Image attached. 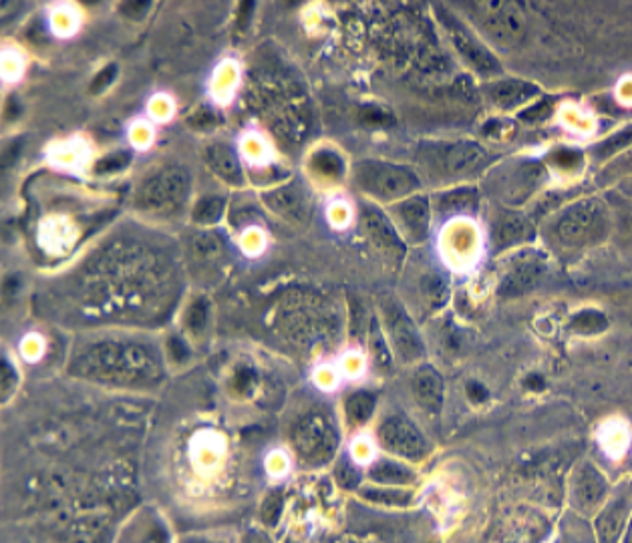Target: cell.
<instances>
[{"label": "cell", "mask_w": 632, "mask_h": 543, "mask_svg": "<svg viewBox=\"0 0 632 543\" xmlns=\"http://www.w3.org/2000/svg\"><path fill=\"white\" fill-rule=\"evenodd\" d=\"M419 162L439 180L456 182L483 172L491 162L486 147L476 142L427 143L419 150Z\"/></svg>", "instance_id": "obj_1"}, {"label": "cell", "mask_w": 632, "mask_h": 543, "mask_svg": "<svg viewBox=\"0 0 632 543\" xmlns=\"http://www.w3.org/2000/svg\"><path fill=\"white\" fill-rule=\"evenodd\" d=\"M355 184L363 194L385 204L404 202L421 187L419 175L399 163L365 160L355 165Z\"/></svg>", "instance_id": "obj_2"}, {"label": "cell", "mask_w": 632, "mask_h": 543, "mask_svg": "<svg viewBox=\"0 0 632 543\" xmlns=\"http://www.w3.org/2000/svg\"><path fill=\"white\" fill-rule=\"evenodd\" d=\"M611 228L609 209L600 199H580L567 207L558 217L554 234L558 242L568 248H582L606 238Z\"/></svg>", "instance_id": "obj_3"}, {"label": "cell", "mask_w": 632, "mask_h": 543, "mask_svg": "<svg viewBox=\"0 0 632 543\" xmlns=\"http://www.w3.org/2000/svg\"><path fill=\"white\" fill-rule=\"evenodd\" d=\"M192 189V175L182 165H167L143 180L135 194V206L153 214H170L182 206Z\"/></svg>", "instance_id": "obj_4"}, {"label": "cell", "mask_w": 632, "mask_h": 543, "mask_svg": "<svg viewBox=\"0 0 632 543\" xmlns=\"http://www.w3.org/2000/svg\"><path fill=\"white\" fill-rule=\"evenodd\" d=\"M473 19L491 41L503 49L522 43L526 37V19L520 4L510 0H483L471 2Z\"/></svg>", "instance_id": "obj_5"}, {"label": "cell", "mask_w": 632, "mask_h": 543, "mask_svg": "<svg viewBox=\"0 0 632 543\" xmlns=\"http://www.w3.org/2000/svg\"><path fill=\"white\" fill-rule=\"evenodd\" d=\"M437 17L444 24L451 43L456 47L459 57L468 63L476 73L481 76H493L502 73V65L496 59V54L491 53L486 44L481 43L476 34L469 31L463 22L459 21L456 14L446 11L444 7H437Z\"/></svg>", "instance_id": "obj_6"}, {"label": "cell", "mask_w": 632, "mask_h": 543, "mask_svg": "<svg viewBox=\"0 0 632 543\" xmlns=\"http://www.w3.org/2000/svg\"><path fill=\"white\" fill-rule=\"evenodd\" d=\"M295 449L298 455L308 463L320 465L335 455L338 437L335 427L323 414H308L296 424L293 433Z\"/></svg>", "instance_id": "obj_7"}, {"label": "cell", "mask_w": 632, "mask_h": 543, "mask_svg": "<svg viewBox=\"0 0 632 543\" xmlns=\"http://www.w3.org/2000/svg\"><path fill=\"white\" fill-rule=\"evenodd\" d=\"M381 310L397 357L404 362H417L424 359L426 357L424 338L419 335L414 320L405 313L404 306L399 305V300L393 296H383Z\"/></svg>", "instance_id": "obj_8"}, {"label": "cell", "mask_w": 632, "mask_h": 543, "mask_svg": "<svg viewBox=\"0 0 632 543\" xmlns=\"http://www.w3.org/2000/svg\"><path fill=\"white\" fill-rule=\"evenodd\" d=\"M606 500H609V483L604 475L589 461L580 463L570 479L572 508L580 515L592 518L599 515L600 510L606 505Z\"/></svg>", "instance_id": "obj_9"}, {"label": "cell", "mask_w": 632, "mask_h": 543, "mask_svg": "<svg viewBox=\"0 0 632 543\" xmlns=\"http://www.w3.org/2000/svg\"><path fill=\"white\" fill-rule=\"evenodd\" d=\"M379 441L389 453L409 461L426 459L431 449L424 433L401 414H395L383 421L379 427Z\"/></svg>", "instance_id": "obj_10"}, {"label": "cell", "mask_w": 632, "mask_h": 543, "mask_svg": "<svg viewBox=\"0 0 632 543\" xmlns=\"http://www.w3.org/2000/svg\"><path fill=\"white\" fill-rule=\"evenodd\" d=\"M360 222H363V228L367 232V236L377 250L391 260H404L407 246H405L401 232L395 228L391 217L373 204H363Z\"/></svg>", "instance_id": "obj_11"}, {"label": "cell", "mask_w": 632, "mask_h": 543, "mask_svg": "<svg viewBox=\"0 0 632 543\" xmlns=\"http://www.w3.org/2000/svg\"><path fill=\"white\" fill-rule=\"evenodd\" d=\"M264 206L274 212L276 216L283 217L288 224L305 226L313 216V204L306 194L305 187L298 182L278 185L274 189H268L262 194Z\"/></svg>", "instance_id": "obj_12"}, {"label": "cell", "mask_w": 632, "mask_h": 543, "mask_svg": "<svg viewBox=\"0 0 632 543\" xmlns=\"http://www.w3.org/2000/svg\"><path fill=\"white\" fill-rule=\"evenodd\" d=\"M544 170L538 163L520 162L503 167L498 172V184L493 185L503 202L518 206L534 192L536 185L542 182Z\"/></svg>", "instance_id": "obj_13"}, {"label": "cell", "mask_w": 632, "mask_h": 543, "mask_svg": "<svg viewBox=\"0 0 632 543\" xmlns=\"http://www.w3.org/2000/svg\"><path fill=\"white\" fill-rule=\"evenodd\" d=\"M393 212H395V217L401 226L405 238L414 242V244L426 242L427 236H429V226H431L429 197L415 194V196L399 202Z\"/></svg>", "instance_id": "obj_14"}, {"label": "cell", "mask_w": 632, "mask_h": 543, "mask_svg": "<svg viewBox=\"0 0 632 543\" xmlns=\"http://www.w3.org/2000/svg\"><path fill=\"white\" fill-rule=\"evenodd\" d=\"M631 495H616L614 500L609 501L594 522L599 543H621L626 525L631 522Z\"/></svg>", "instance_id": "obj_15"}, {"label": "cell", "mask_w": 632, "mask_h": 543, "mask_svg": "<svg viewBox=\"0 0 632 543\" xmlns=\"http://www.w3.org/2000/svg\"><path fill=\"white\" fill-rule=\"evenodd\" d=\"M411 391H414L417 404L427 413L439 414L444 409L446 397V382L444 377L429 365L417 367L411 377Z\"/></svg>", "instance_id": "obj_16"}, {"label": "cell", "mask_w": 632, "mask_h": 543, "mask_svg": "<svg viewBox=\"0 0 632 543\" xmlns=\"http://www.w3.org/2000/svg\"><path fill=\"white\" fill-rule=\"evenodd\" d=\"M538 93L540 89L522 79H496L490 85H486V98L490 99L493 107L502 111L520 107L523 103L538 98Z\"/></svg>", "instance_id": "obj_17"}, {"label": "cell", "mask_w": 632, "mask_h": 543, "mask_svg": "<svg viewBox=\"0 0 632 543\" xmlns=\"http://www.w3.org/2000/svg\"><path fill=\"white\" fill-rule=\"evenodd\" d=\"M204 160H206L210 172L218 175L222 182L230 185L244 184V174H242L241 160L238 153L234 152L226 143H210L204 150Z\"/></svg>", "instance_id": "obj_18"}, {"label": "cell", "mask_w": 632, "mask_h": 543, "mask_svg": "<svg viewBox=\"0 0 632 543\" xmlns=\"http://www.w3.org/2000/svg\"><path fill=\"white\" fill-rule=\"evenodd\" d=\"M534 224H532L530 217L510 212V214H503L496 222L493 242H496V248L506 250V248H513V246H520L523 242L534 239Z\"/></svg>", "instance_id": "obj_19"}, {"label": "cell", "mask_w": 632, "mask_h": 543, "mask_svg": "<svg viewBox=\"0 0 632 543\" xmlns=\"http://www.w3.org/2000/svg\"><path fill=\"white\" fill-rule=\"evenodd\" d=\"M542 274H544V264L538 258L520 260L512 270L503 276L500 294L502 296H520V294L528 293L540 284Z\"/></svg>", "instance_id": "obj_20"}, {"label": "cell", "mask_w": 632, "mask_h": 543, "mask_svg": "<svg viewBox=\"0 0 632 543\" xmlns=\"http://www.w3.org/2000/svg\"><path fill=\"white\" fill-rule=\"evenodd\" d=\"M480 204V192L476 187H456L439 196L437 207L444 214H466Z\"/></svg>", "instance_id": "obj_21"}, {"label": "cell", "mask_w": 632, "mask_h": 543, "mask_svg": "<svg viewBox=\"0 0 632 543\" xmlns=\"http://www.w3.org/2000/svg\"><path fill=\"white\" fill-rule=\"evenodd\" d=\"M369 478L375 481V483H381V485H387V488H393V485H407L411 483L415 479V473L411 469L404 465V463H397V461H391V459H381L373 465L371 471H369Z\"/></svg>", "instance_id": "obj_22"}, {"label": "cell", "mask_w": 632, "mask_h": 543, "mask_svg": "<svg viewBox=\"0 0 632 543\" xmlns=\"http://www.w3.org/2000/svg\"><path fill=\"white\" fill-rule=\"evenodd\" d=\"M375 407H377V399L371 392H353L345 402V413H347L350 424L359 427V424H365L371 419Z\"/></svg>", "instance_id": "obj_23"}, {"label": "cell", "mask_w": 632, "mask_h": 543, "mask_svg": "<svg viewBox=\"0 0 632 543\" xmlns=\"http://www.w3.org/2000/svg\"><path fill=\"white\" fill-rule=\"evenodd\" d=\"M224 209H226V199L220 196H206L202 197L194 206V212H192V219L200 224V226H212L216 224L224 216Z\"/></svg>", "instance_id": "obj_24"}, {"label": "cell", "mask_w": 632, "mask_h": 543, "mask_svg": "<svg viewBox=\"0 0 632 543\" xmlns=\"http://www.w3.org/2000/svg\"><path fill=\"white\" fill-rule=\"evenodd\" d=\"M360 495L373 503H381L389 508H405L411 503V493L393 488H369L363 489Z\"/></svg>", "instance_id": "obj_25"}, {"label": "cell", "mask_w": 632, "mask_h": 543, "mask_svg": "<svg viewBox=\"0 0 632 543\" xmlns=\"http://www.w3.org/2000/svg\"><path fill=\"white\" fill-rule=\"evenodd\" d=\"M310 167L320 175H327V177L337 180V177H343V174H345V160L337 152H333V150H320V152H316L313 155Z\"/></svg>", "instance_id": "obj_26"}, {"label": "cell", "mask_w": 632, "mask_h": 543, "mask_svg": "<svg viewBox=\"0 0 632 543\" xmlns=\"http://www.w3.org/2000/svg\"><path fill=\"white\" fill-rule=\"evenodd\" d=\"M606 326H609L606 316L600 315L597 310H584V313L574 316L570 322V328L580 335H599Z\"/></svg>", "instance_id": "obj_27"}, {"label": "cell", "mask_w": 632, "mask_h": 543, "mask_svg": "<svg viewBox=\"0 0 632 543\" xmlns=\"http://www.w3.org/2000/svg\"><path fill=\"white\" fill-rule=\"evenodd\" d=\"M632 143V125L626 130L619 131L616 135H612L609 140L600 143L594 147V153L599 155V160H606V157H616L622 150H626Z\"/></svg>", "instance_id": "obj_28"}, {"label": "cell", "mask_w": 632, "mask_h": 543, "mask_svg": "<svg viewBox=\"0 0 632 543\" xmlns=\"http://www.w3.org/2000/svg\"><path fill=\"white\" fill-rule=\"evenodd\" d=\"M192 248H194V254L204 260L216 258L224 250V239L216 234H200L192 239Z\"/></svg>", "instance_id": "obj_29"}, {"label": "cell", "mask_w": 632, "mask_h": 543, "mask_svg": "<svg viewBox=\"0 0 632 543\" xmlns=\"http://www.w3.org/2000/svg\"><path fill=\"white\" fill-rule=\"evenodd\" d=\"M131 163V155L128 152H115L101 157L98 163H95V174L99 175H110L118 174V172H123L128 165Z\"/></svg>", "instance_id": "obj_30"}, {"label": "cell", "mask_w": 632, "mask_h": 543, "mask_svg": "<svg viewBox=\"0 0 632 543\" xmlns=\"http://www.w3.org/2000/svg\"><path fill=\"white\" fill-rule=\"evenodd\" d=\"M371 352L373 359H375V362H377L381 369H389L391 352H389L385 337L381 335V328H379V325H377L375 320L371 322Z\"/></svg>", "instance_id": "obj_31"}, {"label": "cell", "mask_w": 632, "mask_h": 543, "mask_svg": "<svg viewBox=\"0 0 632 543\" xmlns=\"http://www.w3.org/2000/svg\"><path fill=\"white\" fill-rule=\"evenodd\" d=\"M360 121L367 127H391L393 123H395L391 113L381 107L360 109Z\"/></svg>", "instance_id": "obj_32"}, {"label": "cell", "mask_w": 632, "mask_h": 543, "mask_svg": "<svg viewBox=\"0 0 632 543\" xmlns=\"http://www.w3.org/2000/svg\"><path fill=\"white\" fill-rule=\"evenodd\" d=\"M552 107H554V99H542L532 107L522 111L520 120L528 121V123H540V121H546L552 115Z\"/></svg>", "instance_id": "obj_33"}, {"label": "cell", "mask_w": 632, "mask_h": 543, "mask_svg": "<svg viewBox=\"0 0 632 543\" xmlns=\"http://www.w3.org/2000/svg\"><path fill=\"white\" fill-rule=\"evenodd\" d=\"M207 318V306L204 300H196L194 305L190 306L187 310V326L194 330V332H200L204 326H206Z\"/></svg>", "instance_id": "obj_34"}, {"label": "cell", "mask_w": 632, "mask_h": 543, "mask_svg": "<svg viewBox=\"0 0 632 543\" xmlns=\"http://www.w3.org/2000/svg\"><path fill=\"white\" fill-rule=\"evenodd\" d=\"M120 73V66L115 65V63H111V65L105 66L101 73H99L95 79H93V83H91V93H103L105 89L110 88L111 83L115 81V76Z\"/></svg>", "instance_id": "obj_35"}, {"label": "cell", "mask_w": 632, "mask_h": 543, "mask_svg": "<svg viewBox=\"0 0 632 543\" xmlns=\"http://www.w3.org/2000/svg\"><path fill=\"white\" fill-rule=\"evenodd\" d=\"M604 174L609 175V177H616V175H629V177H632V150L631 152L621 153L614 162L609 163Z\"/></svg>", "instance_id": "obj_36"}, {"label": "cell", "mask_w": 632, "mask_h": 543, "mask_svg": "<svg viewBox=\"0 0 632 543\" xmlns=\"http://www.w3.org/2000/svg\"><path fill=\"white\" fill-rule=\"evenodd\" d=\"M281 510H283V498L273 493L262 505V520L268 525H274L281 518Z\"/></svg>", "instance_id": "obj_37"}, {"label": "cell", "mask_w": 632, "mask_h": 543, "mask_svg": "<svg viewBox=\"0 0 632 543\" xmlns=\"http://www.w3.org/2000/svg\"><path fill=\"white\" fill-rule=\"evenodd\" d=\"M190 123H192V127H196V130H212V127H218V113H214L210 107H202L194 117H190Z\"/></svg>", "instance_id": "obj_38"}, {"label": "cell", "mask_w": 632, "mask_h": 543, "mask_svg": "<svg viewBox=\"0 0 632 543\" xmlns=\"http://www.w3.org/2000/svg\"><path fill=\"white\" fill-rule=\"evenodd\" d=\"M150 9H152V2H143V0H137V2L130 0V2H121L120 4L121 14L128 19H133V21L143 19Z\"/></svg>", "instance_id": "obj_39"}, {"label": "cell", "mask_w": 632, "mask_h": 543, "mask_svg": "<svg viewBox=\"0 0 632 543\" xmlns=\"http://www.w3.org/2000/svg\"><path fill=\"white\" fill-rule=\"evenodd\" d=\"M337 478L338 483L347 489L357 488L360 481L359 471L353 468L350 463H343V465L337 469Z\"/></svg>", "instance_id": "obj_40"}, {"label": "cell", "mask_w": 632, "mask_h": 543, "mask_svg": "<svg viewBox=\"0 0 632 543\" xmlns=\"http://www.w3.org/2000/svg\"><path fill=\"white\" fill-rule=\"evenodd\" d=\"M22 147H24L22 140H14V142L9 143L4 150V165H11L21 155Z\"/></svg>", "instance_id": "obj_41"}, {"label": "cell", "mask_w": 632, "mask_h": 543, "mask_svg": "<svg viewBox=\"0 0 632 543\" xmlns=\"http://www.w3.org/2000/svg\"><path fill=\"white\" fill-rule=\"evenodd\" d=\"M468 395L471 401L481 402L488 399V391L481 387L480 382H469L468 385Z\"/></svg>", "instance_id": "obj_42"}, {"label": "cell", "mask_w": 632, "mask_h": 543, "mask_svg": "<svg viewBox=\"0 0 632 543\" xmlns=\"http://www.w3.org/2000/svg\"><path fill=\"white\" fill-rule=\"evenodd\" d=\"M619 187H621V192L622 194H624V196H629L632 199V177H626V180H622L621 185H619Z\"/></svg>", "instance_id": "obj_43"}, {"label": "cell", "mask_w": 632, "mask_h": 543, "mask_svg": "<svg viewBox=\"0 0 632 543\" xmlns=\"http://www.w3.org/2000/svg\"><path fill=\"white\" fill-rule=\"evenodd\" d=\"M621 543H632V515L631 522H629V525H626V532H624V535H622Z\"/></svg>", "instance_id": "obj_44"}, {"label": "cell", "mask_w": 632, "mask_h": 543, "mask_svg": "<svg viewBox=\"0 0 632 543\" xmlns=\"http://www.w3.org/2000/svg\"><path fill=\"white\" fill-rule=\"evenodd\" d=\"M248 543H268L262 535H256V533H252L251 537H248Z\"/></svg>", "instance_id": "obj_45"}]
</instances>
